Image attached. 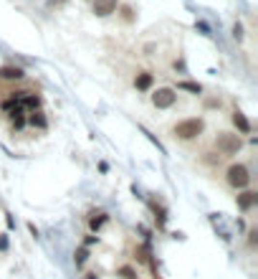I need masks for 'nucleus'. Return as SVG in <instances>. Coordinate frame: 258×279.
<instances>
[{"mask_svg": "<svg viewBox=\"0 0 258 279\" xmlns=\"http://www.w3.org/2000/svg\"><path fill=\"white\" fill-rule=\"evenodd\" d=\"M203 130H205V122L200 119V117L182 119V122H177V125L172 127L175 137H177V140H182V142H190V140L200 137V135H203Z\"/></svg>", "mask_w": 258, "mask_h": 279, "instance_id": "1", "label": "nucleus"}, {"mask_svg": "<svg viewBox=\"0 0 258 279\" xmlns=\"http://www.w3.org/2000/svg\"><path fill=\"white\" fill-rule=\"evenodd\" d=\"M215 148L220 155H235V152H241L243 140H241V135H233V132H220L215 137Z\"/></svg>", "mask_w": 258, "mask_h": 279, "instance_id": "2", "label": "nucleus"}, {"mask_svg": "<svg viewBox=\"0 0 258 279\" xmlns=\"http://www.w3.org/2000/svg\"><path fill=\"white\" fill-rule=\"evenodd\" d=\"M226 178H228V183H230L233 188L243 191V188H248V183H251V170H248V167H245L243 163H235V165L228 167Z\"/></svg>", "mask_w": 258, "mask_h": 279, "instance_id": "3", "label": "nucleus"}, {"mask_svg": "<svg viewBox=\"0 0 258 279\" xmlns=\"http://www.w3.org/2000/svg\"><path fill=\"white\" fill-rule=\"evenodd\" d=\"M175 99H177L175 89L162 86V89H157V92L152 94V104H154L157 109H170V107L175 104Z\"/></svg>", "mask_w": 258, "mask_h": 279, "instance_id": "4", "label": "nucleus"}, {"mask_svg": "<svg viewBox=\"0 0 258 279\" xmlns=\"http://www.w3.org/2000/svg\"><path fill=\"white\" fill-rule=\"evenodd\" d=\"M117 0H94V13L99 16V18H106V16H111V13H117Z\"/></svg>", "mask_w": 258, "mask_h": 279, "instance_id": "5", "label": "nucleus"}, {"mask_svg": "<svg viewBox=\"0 0 258 279\" xmlns=\"http://www.w3.org/2000/svg\"><path fill=\"white\" fill-rule=\"evenodd\" d=\"M26 76V71L20 66H0V79L3 82H20Z\"/></svg>", "mask_w": 258, "mask_h": 279, "instance_id": "6", "label": "nucleus"}, {"mask_svg": "<svg viewBox=\"0 0 258 279\" xmlns=\"http://www.w3.org/2000/svg\"><path fill=\"white\" fill-rule=\"evenodd\" d=\"M233 125L238 127L241 135H248V132H251V122H248V117H245L241 109H235V112H233Z\"/></svg>", "mask_w": 258, "mask_h": 279, "instance_id": "7", "label": "nucleus"}, {"mask_svg": "<svg viewBox=\"0 0 258 279\" xmlns=\"http://www.w3.org/2000/svg\"><path fill=\"white\" fill-rule=\"evenodd\" d=\"M152 82H154V76L150 71H142V74H137V79H134V86H137L139 92H147L152 86Z\"/></svg>", "mask_w": 258, "mask_h": 279, "instance_id": "8", "label": "nucleus"}, {"mask_svg": "<svg viewBox=\"0 0 258 279\" xmlns=\"http://www.w3.org/2000/svg\"><path fill=\"white\" fill-rule=\"evenodd\" d=\"M253 203H256V193H251V191H248V193L238 196V206H241L243 211H248V208H251Z\"/></svg>", "mask_w": 258, "mask_h": 279, "instance_id": "9", "label": "nucleus"}, {"mask_svg": "<svg viewBox=\"0 0 258 279\" xmlns=\"http://www.w3.org/2000/svg\"><path fill=\"white\" fill-rule=\"evenodd\" d=\"M177 89H182V92H190V94H200V92H203V86L195 84V82H180V84H177Z\"/></svg>", "mask_w": 258, "mask_h": 279, "instance_id": "10", "label": "nucleus"}, {"mask_svg": "<svg viewBox=\"0 0 258 279\" xmlns=\"http://www.w3.org/2000/svg\"><path fill=\"white\" fill-rule=\"evenodd\" d=\"M30 125H33V127H41V130H43V127L48 125V122H46V117H43L41 112H33V117H30Z\"/></svg>", "mask_w": 258, "mask_h": 279, "instance_id": "11", "label": "nucleus"}, {"mask_svg": "<svg viewBox=\"0 0 258 279\" xmlns=\"http://www.w3.org/2000/svg\"><path fill=\"white\" fill-rule=\"evenodd\" d=\"M104 223H106V213H99V216H94L91 221H89V226H91L94 231H99V229L104 226Z\"/></svg>", "mask_w": 258, "mask_h": 279, "instance_id": "12", "label": "nucleus"}, {"mask_svg": "<svg viewBox=\"0 0 258 279\" xmlns=\"http://www.w3.org/2000/svg\"><path fill=\"white\" fill-rule=\"evenodd\" d=\"M119 277H121V279H137V272H134L132 266H121V269H119Z\"/></svg>", "mask_w": 258, "mask_h": 279, "instance_id": "13", "label": "nucleus"}, {"mask_svg": "<svg viewBox=\"0 0 258 279\" xmlns=\"http://www.w3.org/2000/svg\"><path fill=\"white\" fill-rule=\"evenodd\" d=\"M86 256H89V251H86V249H78V251H76V266H84Z\"/></svg>", "mask_w": 258, "mask_h": 279, "instance_id": "14", "label": "nucleus"}, {"mask_svg": "<svg viewBox=\"0 0 258 279\" xmlns=\"http://www.w3.org/2000/svg\"><path fill=\"white\" fill-rule=\"evenodd\" d=\"M23 104H26V107H33V109H36V107L41 104V99H38V97H26V99H23Z\"/></svg>", "mask_w": 258, "mask_h": 279, "instance_id": "15", "label": "nucleus"}, {"mask_svg": "<svg viewBox=\"0 0 258 279\" xmlns=\"http://www.w3.org/2000/svg\"><path fill=\"white\" fill-rule=\"evenodd\" d=\"M256 236H258V231H256V229H251V231H248V244H251V249H256V241H258Z\"/></svg>", "mask_w": 258, "mask_h": 279, "instance_id": "16", "label": "nucleus"}, {"mask_svg": "<svg viewBox=\"0 0 258 279\" xmlns=\"http://www.w3.org/2000/svg\"><path fill=\"white\" fill-rule=\"evenodd\" d=\"M233 36L238 38V41L243 38V26H241V23H235V28H233Z\"/></svg>", "mask_w": 258, "mask_h": 279, "instance_id": "17", "label": "nucleus"}, {"mask_svg": "<svg viewBox=\"0 0 258 279\" xmlns=\"http://www.w3.org/2000/svg\"><path fill=\"white\" fill-rule=\"evenodd\" d=\"M5 244H8V241H5L3 236H0V249H5Z\"/></svg>", "mask_w": 258, "mask_h": 279, "instance_id": "18", "label": "nucleus"}]
</instances>
